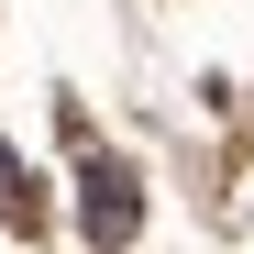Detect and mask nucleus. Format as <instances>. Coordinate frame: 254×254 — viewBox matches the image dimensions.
<instances>
[{
	"instance_id": "f257e3e1",
	"label": "nucleus",
	"mask_w": 254,
	"mask_h": 254,
	"mask_svg": "<svg viewBox=\"0 0 254 254\" xmlns=\"http://www.w3.org/2000/svg\"><path fill=\"white\" fill-rule=\"evenodd\" d=\"M77 188H89V199H77L89 243H100V254H122V243H133V221H144V199H133V166H89Z\"/></svg>"
}]
</instances>
